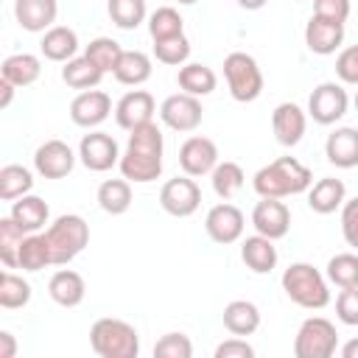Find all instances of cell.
<instances>
[{
  "instance_id": "cell-1",
  "label": "cell",
  "mask_w": 358,
  "mask_h": 358,
  "mask_svg": "<svg viewBox=\"0 0 358 358\" xmlns=\"http://www.w3.org/2000/svg\"><path fill=\"white\" fill-rule=\"evenodd\" d=\"M162 154H165V140H162V129L154 120L131 129L126 151L120 154V162H117L120 176H126L134 185H148L159 179Z\"/></svg>"
},
{
  "instance_id": "cell-2",
  "label": "cell",
  "mask_w": 358,
  "mask_h": 358,
  "mask_svg": "<svg viewBox=\"0 0 358 358\" xmlns=\"http://www.w3.org/2000/svg\"><path fill=\"white\" fill-rule=\"evenodd\" d=\"M310 185H313V173L296 157H277L252 176V187L260 199L299 196V193H308Z\"/></svg>"
},
{
  "instance_id": "cell-3",
  "label": "cell",
  "mask_w": 358,
  "mask_h": 358,
  "mask_svg": "<svg viewBox=\"0 0 358 358\" xmlns=\"http://www.w3.org/2000/svg\"><path fill=\"white\" fill-rule=\"evenodd\" d=\"M280 285L285 291V296L305 308V310H322L330 305V288H327V277L310 266V263H291L282 277H280Z\"/></svg>"
},
{
  "instance_id": "cell-4",
  "label": "cell",
  "mask_w": 358,
  "mask_h": 358,
  "mask_svg": "<svg viewBox=\"0 0 358 358\" xmlns=\"http://www.w3.org/2000/svg\"><path fill=\"white\" fill-rule=\"evenodd\" d=\"M90 347L101 358H137L140 355V333L134 324L103 316L90 327Z\"/></svg>"
},
{
  "instance_id": "cell-5",
  "label": "cell",
  "mask_w": 358,
  "mask_h": 358,
  "mask_svg": "<svg viewBox=\"0 0 358 358\" xmlns=\"http://www.w3.org/2000/svg\"><path fill=\"white\" fill-rule=\"evenodd\" d=\"M45 238L50 246L53 266H67L90 243V224L76 213H64L45 229Z\"/></svg>"
},
{
  "instance_id": "cell-6",
  "label": "cell",
  "mask_w": 358,
  "mask_h": 358,
  "mask_svg": "<svg viewBox=\"0 0 358 358\" xmlns=\"http://www.w3.org/2000/svg\"><path fill=\"white\" fill-rule=\"evenodd\" d=\"M224 78H227V90L238 103H252L260 98L263 92V73L260 64L255 62V56L243 53V50H232L224 59Z\"/></svg>"
},
{
  "instance_id": "cell-7",
  "label": "cell",
  "mask_w": 358,
  "mask_h": 358,
  "mask_svg": "<svg viewBox=\"0 0 358 358\" xmlns=\"http://www.w3.org/2000/svg\"><path fill=\"white\" fill-rule=\"evenodd\" d=\"M338 350V330L324 316H308L294 336L296 358H330Z\"/></svg>"
},
{
  "instance_id": "cell-8",
  "label": "cell",
  "mask_w": 358,
  "mask_h": 358,
  "mask_svg": "<svg viewBox=\"0 0 358 358\" xmlns=\"http://www.w3.org/2000/svg\"><path fill=\"white\" fill-rule=\"evenodd\" d=\"M347 109H350V95H347L344 84H338V81L319 84L308 98V117H313V123H319V126L338 123L347 115Z\"/></svg>"
},
{
  "instance_id": "cell-9",
  "label": "cell",
  "mask_w": 358,
  "mask_h": 358,
  "mask_svg": "<svg viewBox=\"0 0 358 358\" xmlns=\"http://www.w3.org/2000/svg\"><path fill=\"white\" fill-rule=\"evenodd\" d=\"M159 207L173 218H187L201 207V187L193 176H173L159 190Z\"/></svg>"
},
{
  "instance_id": "cell-10",
  "label": "cell",
  "mask_w": 358,
  "mask_h": 358,
  "mask_svg": "<svg viewBox=\"0 0 358 358\" xmlns=\"http://www.w3.org/2000/svg\"><path fill=\"white\" fill-rule=\"evenodd\" d=\"M201 117H204V109H201V101L196 95L176 92V95H168L159 103V120L171 131H179V134L196 131L201 126Z\"/></svg>"
},
{
  "instance_id": "cell-11",
  "label": "cell",
  "mask_w": 358,
  "mask_h": 358,
  "mask_svg": "<svg viewBox=\"0 0 358 358\" xmlns=\"http://www.w3.org/2000/svg\"><path fill=\"white\" fill-rule=\"evenodd\" d=\"M78 159L87 171L92 173H106L112 171L117 162H120V148H117V140L106 131H90L81 137L78 143Z\"/></svg>"
},
{
  "instance_id": "cell-12",
  "label": "cell",
  "mask_w": 358,
  "mask_h": 358,
  "mask_svg": "<svg viewBox=\"0 0 358 358\" xmlns=\"http://www.w3.org/2000/svg\"><path fill=\"white\" fill-rule=\"evenodd\" d=\"M78 154L64 140H45L34 151V171L42 179H64L76 168Z\"/></svg>"
},
{
  "instance_id": "cell-13",
  "label": "cell",
  "mask_w": 358,
  "mask_h": 358,
  "mask_svg": "<svg viewBox=\"0 0 358 358\" xmlns=\"http://www.w3.org/2000/svg\"><path fill=\"white\" fill-rule=\"evenodd\" d=\"M243 227H246L243 213L235 204H229V201H221V204L207 210L204 229H207L210 241H215L221 246H229V243L241 241L243 238Z\"/></svg>"
},
{
  "instance_id": "cell-14",
  "label": "cell",
  "mask_w": 358,
  "mask_h": 358,
  "mask_svg": "<svg viewBox=\"0 0 358 358\" xmlns=\"http://www.w3.org/2000/svg\"><path fill=\"white\" fill-rule=\"evenodd\" d=\"M215 165H218V145L210 137L193 134L179 145V168L187 176H193V179L210 176Z\"/></svg>"
},
{
  "instance_id": "cell-15",
  "label": "cell",
  "mask_w": 358,
  "mask_h": 358,
  "mask_svg": "<svg viewBox=\"0 0 358 358\" xmlns=\"http://www.w3.org/2000/svg\"><path fill=\"white\" fill-rule=\"evenodd\" d=\"M112 115V98L103 90H81L70 101V120L81 129H98Z\"/></svg>"
},
{
  "instance_id": "cell-16",
  "label": "cell",
  "mask_w": 358,
  "mask_h": 358,
  "mask_svg": "<svg viewBox=\"0 0 358 358\" xmlns=\"http://www.w3.org/2000/svg\"><path fill=\"white\" fill-rule=\"evenodd\" d=\"M305 129H308V112L294 103V101H282L274 106L271 112V131H274V140L285 148H294L302 137H305Z\"/></svg>"
},
{
  "instance_id": "cell-17",
  "label": "cell",
  "mask_w": 358,
  "mask_h": 358,
  "mask_svg": "<svg viewBox=\"0 0 358 358\" xmlns=\"http://www.w3.org/2000/svg\"><path fill=\"white\" fill-rule=\"evenodd\" d=\"M252 227L255 232L271 238V241H280L288 235L291 229V210L282 199H260L252 210Z\"/></svg>"
},
{
  "instance_id": "cell-18",
  "label": "cell",
  "mask_w": 358,
  "mask_h": 358,
  "mask_svg": "<svg viewBox=\"0 0 358 358\" xmlns=\"http://www.w3.org/2000/svg\"><path fill=\"white\" fill-rule=\"evenodd\" d=\"M157 112V101L148 90H129L117 103H115V120L120 129L131 131L143 123H151Z\"/></svg>"
},
{
  "instance_id": "cell-19",
  "label": "cell",
  "mask_w": 358,
  "mask_h": 358,
  "mask_svg": "<svg viewBox=\"0 0 358 358\" xmlns=\"http://www.w3.org/2000/svg\"><path fill=\"white\" fill-rule=\"evenodd\" d=\"M341 42H344V22H333V20L310 14V20L305 25V45L310 53L330 56L341 48Z\"/></svg>"
},
{
  "instance_id": "cell-20",
  "label": "cell",
  "mask_w": 358,
  "mask_h": 358,
  "mask_svg": "<svg viewBox=\"0 0 358 358\" xmlns=\"http://www.w3.org/2000/svg\"><path fill=\"white\" fill-rule=\"evenodd\" d=\"M59 14V0H14V20L28 34H45L53 28Z\"/></svg>"
},
{
  "instance_id": "cell-21",
  "label": "cell",
  "mask_w": 358,
  "mask_h": 358,
  "mask_svg": "<svg viewBox=\"0 0 358 358\" xmlns=\"http://www.w3.org/2000/svg\"><path fill=\"white\" fill-rule=\"evenodd\" d=\"M324 157L336 168H355L358 165V129L352 126H338L336 131L327 134L324 140Z\"/></svg>"
},
{
  "instance_id": "cell-22",
  "label": "cell",
  "mask_w": 358,
  "mask_h": 358,
  "mask_svg": "<svg viewBox=\"0 0 358 358\" xmlns=\"http://www.w3.org/2000/svg\"><path fill=\"white\" fill-rule=\"evenodd\" d=\"M241 260L246 263L249 271L255 274H268L277 268V246L271 238L255 232L241 241Z\"/></svg>"
},
{
  "instance_id": "cell-23",
  "label": "cell",
  "mask_w": 358,
  "mask_h": 358,
  "mask_svg": "<svg viewBox=\"0 0 358 358\" xmlns=\"http://www.w3.org/2000/svg\"><path fill=\"white\" fill-rule=\"evenodd\" d=\"M48 294L56 305L62 308H78L87 296V282L78 271L73 268H59L50 280H48Z\"/></svg>"
},
{
  "instance_id": "cell-24",
  "label": "cell",
  "mask_w": 358,
  "mask_h": 358,
  "mask_svg": "<svg viewBox=\"0 0 358 358\" xmlns=\"http://www.w3.org/2000/svg\"><path fill=\"white\" fill-rule=\"evenodd\" d=\"M344 201H347V187L336 176H322L319 182H313L308 187V207L319 215H330V213L341 210Z\"/></svg>"
},
{
  "instance_id": "cell-25",
  "label": "cell",
  "mask_w": 358,
  "mask_h": 358,
  "mask_svg": "<svg viewBox=\"0 0 358 358\" xmlns=\"http://www.w3.org/2000/svg\"><path fill=\"white\" fill-rule=\"evenodd\" d=\"M39 50L48 62H70L76 53H78V34L67 25H53L42 34V42H39Z\"/></svg>"
},
{
  "instance_id": "cell-26",
  "label": "cell",
  "mask_w": 358,
  "mask_h": 358,
  "mask_svg": "<svg viewBox=\"0 0 358 358\" xmlns=\"http://www.w3.org/2000/svg\"><path fill=\"white\" fill-rule=\"evenodd\" d=\"M25 232H39L45 224H48V218H50V207H48V201L45 199H39V196H34V193H25V196H20V199H14L11 201V213H8Z\"/></svg>"
},
{
  "instance_id": "cell-27",
  "label": "cell",
  "mask_w": 358,
  "mask_h": 358,
  "mask_svg": "<svg viewBox=\"0 0 358 358\" xmlns=\"http://www.w3.org/2000/svg\"><path fill=\"white\" fill-rule=\"evenodd\" d=\"M42 73V62L34 53H11L0 64V78L11 81L14 87H31Z\"/></svg>"
},
{
  "instance_id": "cell-28",
  "label": "cell",
  "mask_w": 358,
  "mask_h": 358,
  "mask_svg": "<svg viewBox=\"0 0 358 358\" xmlns=\"http://www.w3.org/2000/svg\"><path fill=\"white\" fill-rule=\"evenodd\" d=\"M176 84H179L182 92L196 95V98H204V95H210V92L215 90L218 78H215V70H213V67H207V64H201V62H187V64L179 67Z\"/></svg>"
},
{
  "instance_id": "cell-29",
  "label": "cell",
  "mask_w": 358,
  "mask_h": 358,
  "mask_svg": "<svg viewBox=\"0 0 358 358\" xmlns=\"http://www.w3.org/2000/svg\"><path fill=\"white\" fill-rule=\"evenodd\" d=\"M221 319H224V327H227L232 336H252V333L260 327V310H257V305L249 302V299H232V302L224 308Z\"/></svg>"
},
{
  "instance_id": "cell-30",
  "label": "cell",
  "mask_w": 358,
  "mask_h": 358,
  "mask_svg": "<svg viewBox=\"0 0 358 358\" xmlns=\"http://www.w3.org/2000/svg\"><path fill=\"white\" fill-rule=\"evenodd\" d=\"M151 73H154V67H151L148 53H143V50H123V56H120V62H117L112 76H115L117 84L140 87V84H145L151 78Z\"/></svg>"
},
{
  "instance_id": "cell-31",
  "label": "cell",
  "mask_w": 358,
  "mask_h": 358,
  "mask_svg": "<svg viewBox=\"0 0 358 358\" xmlns=\"http://www.w3.org/2000/svg\"><path fill=\"white\" fill-rule=\"evenodd\" d=\"M106 73L101 67H95L84 53L81 56H73L70 62H64L62 67V81L70 87V90H95L101 84Z\"/></svg>"
},
{
  "instance_id": "cell-32",
  "label": "cell",
  "mask_w": 358,
  "mask_h": 358,
  "mask_svg": "<svg viewBox=\"0 0 358 358\" xmlns=\"http://www.w3.org/2000/svg\"><path fill=\"white\" fill-rule=\"evenodd\" d=\"M98 207L109 215H123L131 207V182L123 179H103L98 185Z\"/></svg>"
},
{
  "instance_id": "cell-33",
  "label": "cell",
  "mask_w": 358,
  "mask_h": 358,
  "mask_svg": "<svg viewBox=\"0 0 358 358\" xmlns=\"http://www.w3.org/2000/svg\"><path fill=\"white\" fill-rule=\"evenodd\" d=\"M45 266H53L48 238H45V232H28L22 246H20L17 268H22V271H42Z\"/></svg>"
},
{
  "instance_id": "cell-34",
  "label": "cell",
  "mask_w": 358,
  "mask_h": 358,
  "mask_svg": "<svg viewBox=\"0 0 358 358\" xmlns=\"http://www.w3.org/2000/svg\"><path fill=\"white\" fill-rule=\"evenodd\" d=\"M210 182H213L215 196H218V199H224V201H229V199H235V196L243 190L246 173H243V168H241L238 162L224 159V162H218V165L213 168Z\"/></svg>"
},
{
  "instance_id": "cell-35",
  "label": "cell",
  "mask_w": 358,
  "mask_h": 358,
  "mask_svg": "<svg viewBox=\"0 0 358 358\" xmlns=\"http://www.w3.org/2000/svg\"><path fill=\"white\" fill-rule=\"evenodd\" d=\"M31 190H34V173L25 165L11 162L0 168V199L3 201H14Z\"/></svg>"
},
{
  "instance_id": "cell-36",
  "label": "cell",
  "mask_w": 358,
  "mask_h": 358,
  "mask_svg": "<svg viewBox=\"0 0 358 358\" xmlns=\"http://www.w3.org/2000/svg\"><path fill=\"white\" fill-rule=\"evenodd\" d=\"M324 277H327V282H333L336 288H355V285H358V255H355V252L333 255V257L327 260Z\"/></svg>"
},
{
  "instance_id": "cell-37",
  "label": "cell",
  "mask_w": 358,
  "mask_h": 358,
  "mask_svg": "<svg viewBox=\"0 0 358 358\" xmlns=\"http://www.w3.org/2000/svg\"><path fill=\"white\" fill-rule=\"evenodd\" d=\"M106 11H109V20L123 31H134L148 17L145 0H106Z\"/></svg>"
},
{
  "instance_id": "cell-38",
  "label": "cell",
  "mask_w": 358,
  "mask_h": 358,
  "mask_svg": "<svg viewBox=\"0 0 358 358\" xmlns=\"http://www.w3.org/2000/svg\"><path fill=\"white\" fill-rule=\"evenodd\" d=\"M148 34L151 39H168V36H179L185 34V20L173 6H159L157 11L148 14Z\"/></svg>"
},
{
  "instance_id": "cell-39",
  "label": "cell",
  "mask_w": 358,
  "mask_h": 358,
  "mask_svg": "<svg viewBox=\"0 0 358 358\" xmlns=\"http://www.w3.org/2000/svg\"><path fill=\"white\" fill-rule=\"evenodd\" d=\"M84 56H87L95 67H101L103 73H115V67H117V62H120V56H123V48H120V42H115L112 36H95V39L84 48Z\"/></svg>"
},
{
  "instance_id": "cell-40",
  "label": "cell",
  "mask_w": 358,
  "mask_h": 358,
  "mask_svg": "<svg viewBox=\"0 0 358 358\" xmlns=\"http://www.w3.org/2000/svg\"><path fill=\"white\" fill-rule=\"evenodd\" d=\"M25 229L11 218H0V260L6 263V268H17V257H20V246L25 241Z\"/></svg>"
},
{
  "instance_id": "cell-41",
  "label": "cell",
  "mask_w": 358,
  "mask_h": 358,
  "mask_svg": "<svg viewBox=\"0 0 358 358\" xmlns=\"http://www.w3.org/2000/svg\"><path fill=\"white\" fill-rule=\"evenodd\" d=\"M28 302H31V282L22 280L14 271H3V277H0V308L17 310V308H25Z\"/></svg>"
},
{
  "instance_id": "cell-42",
  "label": "cell",
  "mask_w": 358,
  "mask_h": 358,
  "mask_svg": "<svg viewBox=\"0 0 358 358\" xmlns=\"http://www.w3.org/2000/svg\"><path fill=\"white\" fill-rule=\"evenodd\" d=\"M154 56H157V62H162V64L182 67V64H187V59H190V39H187L185 34L168 36V39H157V42H154Z\"/></svg>"
},
{
  "instance_id": "cell-43",
  "label": "cell",
  "mask_w": 358,
  "mask_h": 358,
  "mask_svg": "<svg viewBox=\"0 0 358 358\" xmlns=\"http://www.w3.org/2000/svg\"><path fill=\"white\" fill-rule=\"evenodd\" d=\"M190 355H193V344L185 333H165L154 344V358H190Z\"/></svg>"
},
{
  "instance_id": "cell-44",
  "label": "cell",
  "mask_w": 358,
  "mask_h": 358,
  "mask_svg": "<svg viewBox=\"0 0 358 358\" xmlns=\"http://www.w3.org/2000/svg\"><path fill=\"white\" fill-rule=\"evenodd\" d=\"M336 316L347 327H358V285L341 288L336 296Z\"/></svg>"
},
{
  "instance_id": "cell-45",
  "label": "cell",
  "mask_w": 358,
  "mask_h": 358,
  "mask_svg": "<svg viewBox=\"0 0 358 358\" xmlns=\"http://www.w3.org/2000/svg\"><path fill=\"white\" fill-rule=\"evenodd\" d=\"M336 76L341 84H352L358 87V45H350L338 53L336 59Z\"/></svg>"
},
{
  "instance_id": "cell-46",
  "label": "cell",
  "mask_w": 358,
  "mask_h": 358,
  "mask_svg": "<svg viewBox=\"0 0 358 358\" xmlns=\"http://www.w3.org/2000/svg\"><path fill=\"white\" fill-rule=\"evenodd\" d=\"M341 235H344L347 246H352L358 252V196L347 199L341 204Z\"/></svg>"
},
{
  "instance_id": "cell-47",
  "label": "cell",
  "mask_w": 358,
  "mask_h": 358,
  "mask_svg": "<svg viewBox=\"0 0 358 358\" xmlns=\"http://www.w3.org/2000/svg\"><path fill=\"white\" fill-rule=\"evenodd\" d=\"M313 14L333 20V22H347L350 17V0H313Z\"/></svg>"
},
{
  "instance_id": "cell-48",
  "label": "cell",
  "mask_w": 358,
  "mask_h": 358,
  "mask_svg": "<svg viewBox=\"0 0 358 358\" xmlns=\"http://www.w3.org/2000/svg\"><path fill=\"white\" fill-rule=\"evenodd\" d=\"M213 355H215V358H252V355H255V347H252L243 336H232V338L221 341Z\"/></svg>"
},
{
  "instance_id": "cell-49",
  "label": "cell",
  "mask_w": 358,
  "mask_h": 358,
  "mask_svg": "<svg viewBox=\"0 0 358 358\" xmlns=\"http://www.w3.org/2000/svg\"><path fill=\"white\" fill-rule=\"evenodd\" d=\"M17 355V341L8 330H0V358H14Z\"/></svg>"
},
{
  "instance_id": "cell-50",
  "label": "cell",
  "mask_w": 358,
  "mask_h": 358,
  "mask_svg": "<svg viewBox=\"0 0 358 358\" xmlns=\"http://www.w3.org/2000/svg\"><path fill=\"white\" fill-rule=\"evenodd\" d=\"M14 84L11 81H6V78H0V109H8L11 106V98H14Z\"/></svg>"
},
{
  "instance_id": "cell-51",
  "label": "cell",
  "mask_w": 358,
  "mask_h": 358,
  "mask_svg": "<svg viewBox=\"0 0 358 358\" xmlns=\"http://www.w3.org/2000/svg\"><path fill=\"white\" fill-rule=\"evenodd\" d=\"M341 358H358V338H350L347 344H341Z\"/></svg>"
},
{
  "instance_id": "cell-52",
  "label": "cell",
  "mask_w": 358,
  "mask_h": 358,
  "mask_svg": "<svg viewBox=\"0 0 358 358\" xmlns=\"http://www.w3.org/2000/svg\"><path fill=\"white\" fill-rule=\"evenodd\" d=\"M241 8H246V11H257V8H263L268 0H235Z\"/></svg>"
},
{
  "instance_id": "cell-53",
  "label": "cell",
  "mask_w": 358,
  "mask_h": 358,
  "mask_svg": "<svg viewBox=\"0 0 358 358\" xmlns=\"http://www.w3.org/2000/svg\"><path fill=\"white\" fill-rule=\"evenodd\" d=\"M179 6H193V3H199V0H176Z\"/></svg>"
},
{
  "instance_id": "cell-54",
  "label": "cell",
  "mask_w": 358,
  "mask_h": 358,
  "mask_svg": "<svg viewBox=\"0 0 358 358\" xmlns=\"http://www.w3.org/2000/svg\"><path fill=\"white\" fill-rule=\"evenodd\" d=\"M352 103H355V112H358V92H355V98H352Z\"/></svg>"
}]
</instances>
